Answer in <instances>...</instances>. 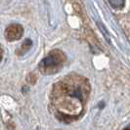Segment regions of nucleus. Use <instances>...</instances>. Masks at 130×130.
Returning <instances> with one entry per match:
<instances>
[{
  "label": "nucleus",
  "mask_w": 130,
  "mask_h": 130,
  "mask_svg": "<svg viewBox=\"0 0 130 130\" xmlns=\"http://www.w3.org/2000/svg\"><path fill=\"white\" fill-rule=\"evenodd\" d=\"M66 61L64 53L60 50H53L39 64V70L44 74L55 73L63 67Z\"/></svg>",
  "instance_id": "obj_1"
},
{
  "label": "nucleus",
  "mask_w": 130,
  "mask_h": 130,
  "mask_svg": "<svg viewBox=\"0 0 130 130\" xmlns=\"http://www.w3.org/2000/svg\"><path fill=\"white\" fill-rule=\"evenodd\" d=\"M24 34V28L21 25L13 24L9 26L5 30V38L8 41H16L19 40Z\"/></svg>",
  "instance_id": "obj_2"
},
{
  "label": "nucleus",
  "mask_w": 130,
  "mask_h": 130,
  "mask_svg": "<svg viewBox=\"0 0 130 130\" xmlns=\"http://www.w3.org/2000/svg\"><path fill=\"white\" fill-rule=\"evenodd\" d=\"M31 45H32L31 40H30V39H26V41L21 45V47L19 48V50H17V54H18V53H19V55L25 54V53L27 52V51L30 49Z\"/></svg>",
  "instance_id": "obj_3"
},
{
  "label": "nucleus",
  "mask_w": 130,
  "mask_h": 130,
  "mask_svg": "<svg viewBox=\"0 0 130 130\" xmlns=\"http://www.w3.org/2000/svg\"><path fill=\"white\" fill-rule=\"evenodd\" d=\"M109 1L113 8H121L124 6V2H125V0H109Z\"/></svg>",
  "instance_id": "obj_4"
},
{
  "label": "nucleus",
  "mask_w": 130,
  "mask_h": 130,
  "mask_svg": "<svg viewBox=\"0 0 130 130\" xmlns=\"http://www.w3.org/2000/svg\"><path fill=\"white\" fill-rule=\"evenodd\" d=\"M2 58H3V51H2V48L0 47V62L2 61Z\"/></svg>",
  "instance_id": "obj_5"
},
{
  "label": "nucleus",
  "mask_w": 130,
  "mask_h": 130,
  "mask_svg": "<svg viewBox=\"0 0 130 130\" xmlns=\"http://www.w3.org/2000/svg\"><path fill=\"white\" fill-rule=\"evenodd\" d=\"M123 130H130V125H128L127 127H125V128H124Z\"/></svg>",
  "instance_id": "obj_6"
}]
</instances>
